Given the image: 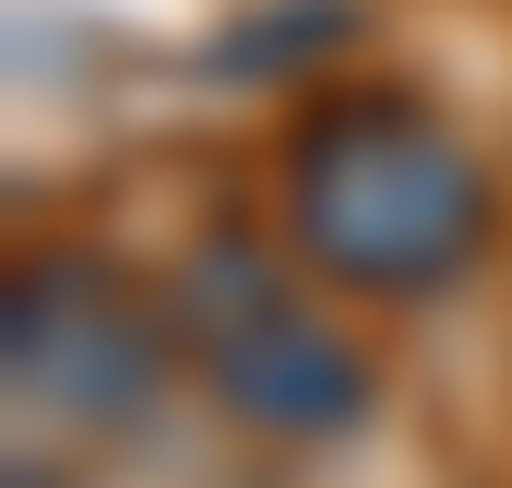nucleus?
Masks as SVG:
<instances>
[{
    "label": "nucleus",
    "instance_id": "4",
    "mask_svg": "<svg viewBox=\"0 0 512 488\" xmlns=\"http://www.w3.org/2000/svg\"><path fill=\"white\" fill-rule=\"evenodd\" d=\"M12 488H48V477H36V465H12Z\"/></svg>",
    "mask_w": 512,
    "mask_h": 488
},
{
    "label": "nucleus",
    "instance_id": "1",
    "mask_svg": "<svg viewBox=\"0 0 512 488\" xmlns=\"http://www.w3.org/2000/svg\"><path fill=\"white\" fill-rule=\"evenodd\" d=\"M501 191L417 96H334L286 131V250L334 298L417 310L489 262Z\"/></svg>",
    "mask_w": 512,
    "mask_h": 488
},
{
    "label": "nucleus",
    "instance_id": "3",
    "mask_svg": "<svg viewBox=\"0 0 512 488\" xmlns=\"http://www.w3.org/2000/svg\"><path fill=\"white\" fill-rule=\"evenodd\" d=\"M179 310L167 286L120 274L108 250H36L0 286V381L24 417H48L60 441H131L167 381H179Z\"/></svg>",
    "mask_w": 512,
    "mask_h": 488
},
{
    "label": "nucleus",
    "instance_id": "2",
    "mask_svg": "<svg viewBox=\"0 0 512 488\" xmlns=\"http://www.w3.org/2000/svg\"><path fill=\"white\" fill-rule=\"evenodd\" d=\"M179 358L251 441H346L370 417V358L310 310V286L239 227H203L167 274Z\"/></svg>",
    "mask_w": 512,
    "mask_h": 488
}]
</instances>
